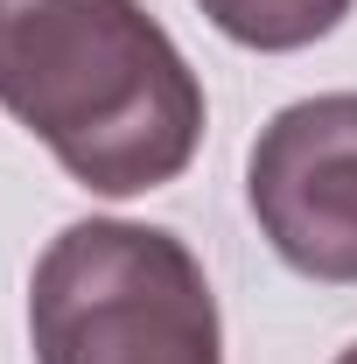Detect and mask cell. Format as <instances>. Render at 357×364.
Returning <instances> with one entry per match:
<instances>
[{
  "label": "cell",
  "instance_id": "5b68a950",
  "mask_svg": "<svg viewBox=\"0 0 357 364\" xmlns=\"http://www.w3.org/2000/svg\"><path fill=\"white\" fill-rule=\"evenodd\" d=\"M336 364H357V343H351V350H343V358H336Z\"/></svg>",
  "mask_w": 357,
  "mask_h": 364
},
{
  "label": "cell",
  "instance_id": "3957f363",
  "mask_svg": "<svg viewBox=\"0 0 357 364\" xmlns=\"http://www.w3.org/2000/svg\"><path fill=\"white\" fill-rule=\"evenodd\" d=\"M245 203L294 273L357 287V91L273 112L245 154Z\"/></svg>",
  "mask_w": 357,
  "mask_h": 364
},
{
  "label": "cell",
  "instance_id": "7a4b0ae2",
  "mask_svg": "<svg viewBox=\"0 0 357 364\" xmlns=\"http://www.w3.org/2000/svg\"><path fill=\"white\" fill-rule=\"evenodd\" d=\"M36 364H224L203 259L161 225L78 218L28 273Z\"/></svg>",
  "mask_w": 357,
  "mask_h": 364
},
{
  "label": "cell",
  "instance_id": "6da1fadb",
  "mask_svg": "<svg viewBox=\"0 0 357 364\" xmlns=\"http://www.w3.org/2000/svg\"><path fill=\"white\" fill-rule=\"evenodd\" d=\"M0 112L91 196H147L203 147V85L140 0H0Z\"/></svg>",
  "mask_w": 357,
  "mask_h": 364
},
{
  "label": "cell",
  "instance_id": "277c9868",
  "mask_svg": "<svg viewBox=\"0 0 357 364\" xmlns=\"http://www.w3.org/2000/svg\"><path fill=\"white\" fill-rule=\"evenodd\" d=\"M196 7L224 43L260 49V56H287V49L336 36L357 0H196Z\"/></svg>",
  "mask_w": 357,
  "mask_h": 364
}]
</instances>
